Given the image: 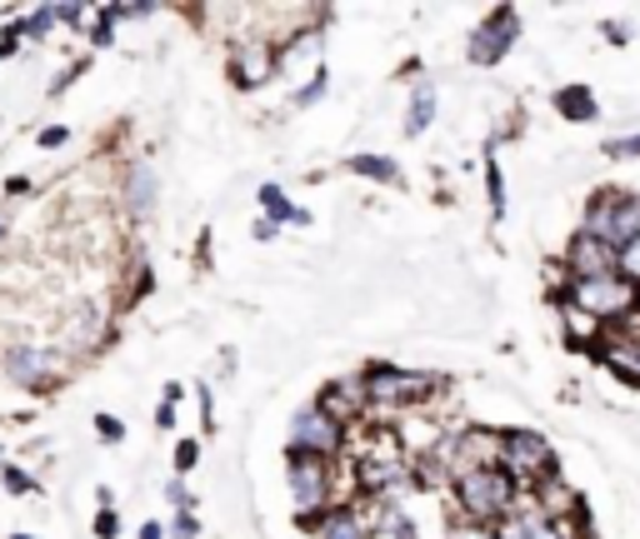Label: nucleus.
<instances>
[{
	"instance_id": "nucleus-1",
	"label": "nucleus",
	"mask_w": 640,
	"mask_h": 539,
	"mask_svg": "<svg viewBox=\"0 0 640 539\" xmlns=\"http://www.w3.org/2000/svg\"><path fill=\"white\" fill-rule=\"evenodd\" d=\"M451 495H456L460 515L476 519V525H500V519H510V515H516V505H521V485H516L500 464L466 470V475L451 485Z\"/></svg>"
},
{
	"instance_id": "nucleus-2",
	"label": "nucleus",
	"mask_w": 640,
	"mask_h": 539,
	"mask_svg": "<svg viewBox=\"0 0 640 539\" xmlns=\"http://www.w3.org/2000/svg\"><path fill=\"white\" fill-rule=\"evenodd\" d=\"M500 470L521 485V495H535V490H545L551 480H561L555 475V450L541 430H506L500 435Z\"/></svg>"
},
{
	"instance_id": "nucleus-3",
	"label": "nucleus",
	"mask_w": 640,
	"mask_h": 539,
	"mask_svg": "<svg viewBox=\"0 0 640 539\" xmlns=\"http://www.w3.org/2000/svg\"><path fill=\"white\" fill-rule=\"evenodd\" d=\"M561 295L571 305H581L590 320H600L606 330H620V324L636 320V300H640V290L626 280V275H600V280H565Z\"/></svg>"
},
{
	"instance_id": "nucleus-4",
	"label": "nucleus",
	"mask_w": 640,
	"mask_h": 539,
	"mask_svg": "<svg viewBox=\"0 0 640 539\" xmlns=\"http://www.w3.org/2000/svg\"><path fill=\"white\" fill-rule=\"evenodd\" d=\"M581 230L606 240L610 250H626L630 240H640V190H596Z\"/></svg>"
},
{
	"instance_id": "nucleus-5",
	"label": "nucleus",
	"mask_w": 640,
	"mask_h": 539,
	"mask_svg": "<svg viewBox=\"0 0 640 539\" xmlns=\"http://www.w3.org/2000/svg\"><path fill=\"white\" fill-rule=\"evenodd\" d=\"M366 395L370 405H386V410H415L441 389L435 375H415V370H395V365H370L366 375Z\"/></svg>"
},
{
	"instance_id": "nucleus-6",
	"label": "nucleus",
	"mask_w": 640,
	"mask_h": 539,
	"mask_svg": "<svg viewBox=\"0 0 640 539\" xmlns=\"http://www.w3.org/2000/svg\"><path fill=\"white\" fill-rule=\"evenodd\" d=\"M285 460H291V495L301 515L305 509H330V460L305 450H285Z\"/></svg>"
},
{
	"instance_id": "nucleus-7",
	"label": "nucleus",
	"mask_w": 640,
	"mask_h": 539,
	"mask_svg": "<svg viewBox=\"0 0 640 539\" xmlns=\"http://www.w3.org/2000/svg\"><path fill=\"white\" fill-rule=\"evenodd\" d=\"M600 275H620V250H610L596 235H571L565 245V280H600Z\"/></svg>"
},
{
	"instance_id": "nucleus-8",
	"label": "nucleus",
	"mask_w": 640,
	"mask_h": 539,
	"mask_svg": "<svg viewBox=\"0 0 640 539\" xmlns=\"http://www.w3.org/2000/svg\"><path fill=\"white\" fill-rule=\"evenodd\" d=\"M340 444H346V425H336L321 405H311V410L295 415L291 425V450H305V454H321V460H330V454H340Z\"/></svg>"
},
{
	"instance_id": "nucleus-9",
	"label": "nucleus",
	"mask_w": 640,
	"mask_h": 539,
	"mask_svg": "<svg viewBox=\"0 0 640 539\" xmlns=\"http://www.w3.org/2000/svg\"><path fill=\"white\" fill-rule=\"evenodd\" d=\"M516 35H521V15L510 11V6L490 11V21L476 25V35H470V61H476V65H500L510 55V45H516Z\"/></svg>"
},
{
	"instance_id": "nucleus-10",
	"label": "nucleus",
	"mask_w": 640,
	"mask_h": 539,
	"mask_svg": "<svg viewBox=\"0 0 640 539\" xmlns=\"http://www.w3.org/2000/svg\"><path fill=\"white\" fill-rule=\"evenodd\" d=\"M366 405H370L366 380H336V385L321 395V410H326L336 425H350L360 410H366Z\"/></svg>"
},
{
	"instance_id": "nucleus-11",
	"label": "nucleus",
	"mask_w": 640,
	"mask_h": 539,
	"mask_svg": "<svg viewBox=\"0 0 640 539\" xmlns=\"http://www.w3.org/2000/svg\"><path fill=\"white\" fill-rule=\"evenodd\" d=\"M555 310H561V324H565V340H571V345H586V350H600V340H606V324L600 320H590L586 310H581V305H571L565 300V295H555Z\"/></svg>"
},
{
	"instance_id": "nucleus-12",
	"label": "nucleus",
	"mask_w": 640,
	"mask_h": 539,
	"mask_svg": "<svg viewBox=\"0 0 640 539\" xmlns=\"http://www.w3.org/2000/svg\"><path fill=\"white\" fill-rule=\"evenodd\" d=\"M271 70H275V51H271V45H246V51L236 55V86H261Z\"/></svg>"
},
{
	"instance_id": "nucleus-13",
	"label": "nucleus",
	"mask_w": 640,
	"mask_h": 539,
	"mask_svg": "<svg viewBox=\"0 0 640 539\" xmlns=\"http://www.w3.org/2000/svg\"><path fill=\"white\" fill-rule=\"evenodd\" d=\"M321 539H370V519L360 515V509L340 505V509H330V519H326V529H321Z\"/></svg>"
},
{
	"instance_id": "nucleus-14",
	"label": "nucleus",
	"mask_w": 640,
	"mask_h": 539,
	"mask_svg": "<svg viewBox=\"0 0 640 539\" xmlns=\"http://www.w3.org/2000/svg\"><path fill=\"white\" fill-rule=\"evenodd\" d=\"M555 106L565 110V120H596V116H600L596 96H590L586 86H565L561 96H555Z\"/></svg>"
},
{
	"instance_id": "nucleus-15",
	"label": "nucleus",
	"mask_w": 640,
	"mask_h": 539,
	"mask_svg": "<svg viewBox=\"0 0 640 539\" xmlns=\"http://www.w3.org/2000/svg\"><path fill=\"white\" fill-rule=\"evenodd\" d=\"M350 170L366 175V180H380V185H395L401 180V170H395V161H386V155H350Z\"/></svg>"
},
{
	"instance_id": "nucleus-16",
	"label": "nucleus",
	"mask_w": 640,
	"mask_h": 539,
	"mask_svg": "<svg viewBox=\"0 0 640 539\" xmlns=\"http://www.w3.org/2000/svg\"><path fill=\"white\" fill-rule=\"evenodd\" d=\"M261 206H265V220H271V226H281V220H295V226H305V210H295L291 200H285L281 185H265V190H261Z\"/></svg>"
},
{
	"instance_id": "nucleus-17",
	"label": "nucleus",
	"mask_w": 640,
	"mask_h": 539,
	"mask_svg": "<svg viewBox=\"0 0 640 539\" xmlns=\"http://www.w3.org/2000/svg\"><path fill=\"white\" fill-rule=\"evenodd\" d=\"M435 120V90H431V80H421L415 86V100H411V120H405V135H421L425 125Z\"/></svg>"
},
{
	"instance_id": "nucleus-18",
	"label": "nucleus",
	"mask_w": 640,
	"mask_h": 539,
	"mask_svg": "<svg viewBox=\"0 0 640 539\" xmlns=\"http://www.w3.org/2000/svg\"><path fill=\"white\" fill-rule=\"evenodd\" d=\"M6 370H11L15 380H41L45 370H51V360L35 355V350H11V355H6Z\"/></svg>"
},
{
	"instance_id": "nucleus-19",
	"label": "nucleus",
	"mask_w": 640,
	"mask_h": 539,
	"mask_svg": "<svg viewBox=\"0 0 640 539\" xmlns=\"http://www.w3.org/2000/svg\"><path fill=\"white\" fill-rule=\"evenodd\" d=\"M606 155L610 161H640V135H616V141H606Z\"/></svg>"
},
{
	"instance_id": "nucleus-20",
	"label": "nucleus",
	"mask_w": 640,
	"mask_h": 539,
	"mask_svg": "<svg viewBox=\"0 0 640 539\" xmlns=\"http://www.w3.org/2000/svg\"><path fill=\"white\" fill-rule=\"evenodd\" d=\"M620 275H626V280L640 290V240H630V245L620 250Z\"/></svg>"
},
{
	"instance_id": "nucleus-21",
	"label": "nucleus",
	"mask_w": 640,
	"mask_h": 539,
	"mask_svg": "<svg viewBox=\"0 0 640 539\" xmlns=\"http://www.w3.org/2000/svg\"><path fill=\"white\" fill-rule=\"evenodd\" d=\"M0 480H6V490H11V495H31V490H35V480L25 475V470H15V464H6V470H0Z\"/></svg>"
},
{
	"instance_id": "nucleus-22",
	"label": "nucleus",
	"mask_w": 640,
	"mask_h": 539,
	"mask_svg": "<svg viewBox=\"0 0 640 539\" xmlns=\"http://www.w3.org/2000/svg\"><path fill=\"white\" fill-rule=\"evenodd\" d=\"M451 539H496V525H476V519H460V525H451Z\"/></svg>"
},
{
	"instance_id": "nucleus-23",
	"label": "nucleus",
	"mask_w": 640,
	"mask_h": 539,
	"mask_svg": "<svg viewBox=\"0 0 640 539\" xmlns=\"http://www.w3.org/2000/svg\"><path fill=\"white\" fill-rule=\"evenodd\" d=\"M326 86H330V80H326V65H321V70L311 76V86H305L301 96H295V106H315V100L326 96Z\"/></svg>"
},
{
	"instance_id": "nucleus-24",
	"label": "nucleus",
	"mask_w": 640,
	"mask_h": 539,
	"mask_svg": "<svg viewBox=\"0 0 640 539\" xmlns=\"http://www.w3.org/2000/svg\"><path fill=\"white\" fill-rule=\"evenodd\" d=\"M196 460H200V444L196 440H181V444H175V470H181V475H185V470H196Z\"/></svg>"
},
{
	"instance_id": "nucleus-25",
	"label": "nucleus",
	"mask_w": 640,
	"mask_h": 539,
	"mask_svg": "<svg viewBox=\"0 0 640 539\" xmlns=\"http://www.w3.org/2000/svg\"><path fill=\"white\" fill-rule=\"evenodd\" d=\"M96 430H100V440H106V444L126 440V425H120L116 415H96Z\"/></svg>"
},
{
	"instance_id": "nucleus-26",
	"label": "nucleus",
	"mask_w": 640,
	"mask_h": 539,
	"mask_svg": "<svg viewBox=\"0 0 640 539\" xmlns=\"http://www.w3.org/2000/svg\"><path fill=\"white\" fill-rule=\"evenodd\" d=\"M51 21H55V11H35V15H31V21H25V25H21V31H25V35H31V41H41V35H45V31H51Z\"/></svg>"
},
{
	"instance_id": "nucleus-27",
	"label": "nucleus",
	"mask_w": 640,
	"mask_h": 539,
	"mask_svg": "<svg viewBox=\"0 0 640 539\" xmlns=\"http://www.w3.org/2000/svg\"><path fill=\"white\" fill-rule=\"evenodd\" d=\"M96 535H100V539H116V535H120L116 509H100V515H96Z\"/></svg>"
},
{
	"instance_id": "nucleus-28",
	"label": "nucleus",
	"mask_w": 640,
	"mask_h": 539,
	"mask_svg": "<svg viewBox=\"0 0 640 539\" xmlns=\"http://www.w3.org/2000/svg\"><path fill=\"white\" fill-rule=\"evenodd\" d=\"M486 180H490V206L506 210V185H500V170H496V165H486Z\"/></svg>"
},
{
	"instance_id": "nucleus-29",
	"label": "nucleus",
	"mask_w": 640,
	"mask_h": 539,
	"mask_svg": "<svg viewBox=\"0 0 640 539\" xmlns=\"http://www.w3.org/2000/svg\"><path fill=\"white\" fill-rule=\"evenodd\" d=\"M21 25H6V31H0V61H6V55H11L15 51V45H21Z\"/></svg>"
},
{
	"instance_id": "nucleus-30",
	"label": "nucleus",
	"mask_w": 640,
	"mask_h": 539,
	"mask_svg": "<svg viewBox=\"0 0 640 539\" xmlns=\"http://www.w3.org/2000/svg\"><path fill=\"white\" fill-rule=\"evenodd\" d=\"M41 145H45V151L66 145V125H45V130H41Z\"/></svg>"
},
{
	"instance_id": "nucleus-31",
	"label": "nucleus",
	"mask_w": 640,
	"mask_h": 539,
	"mask_svg": "<svg viewBox=\"0 0 640 539\" xmlns=\"http://www.w3.org/2000/svg\"><path fill=\"white\" fill-rule=\"evenodd\" d=\"M55 21H66V25H80V21H86V11H80V6H55Z\"/></svg>"
},
{
	"instance_id": "nucleus-32",
	"label": "nucleus",
	"mask_w": 640,
	"mask_h": 539,
	"mask_svg": "<svg viewBox=\"0 0 640 539\" xmlns=\"http://www.w3.org/2000/svg\"><path fill=\"white\" fill-rule=\"evenodd\" d=\"M196 529H200L196 519H191V515H181V519H175V529H171V535H175V539H196Z\"/></svg>"
},
{
	"instance_id": "nucleus-33",
	"label": "nucleus",
	"mask_w": 640,
	"mask_h": 539,
	"mask_svg": "<svg viewBox=\"0 0 640 539\" xmlns=\"http://www.w3.org/2000/svg\"><path fill=\"white\" fill-rule=\"evenodd\" d=\"M90 41H96V45H110V41H116V25H110V21H100V25H96V35H90Z\"/></svg>"
},
{
	"instance_id": "nucleus-34",
	"label": "nucleus",
	"mask_w": 640,
	"mask_h": 539,
	"mask_svg": "<svg viewBox=\"0 0 640 539\" xmlns=\"http://www.w3.org/2000/svg\"><path fill=\"white\" fill-rule=\"evenodd\" d=\"M155 425H161V430H171V425H175V405H161V410H155Z\"/></svg>"
},
{
	"instance_id": "nucleus-35",
	"label": "nucleus",
	"mask_w": 640,
	"mask_h": 539,
	"mask_svg": "<svg viewBox=\"0 0 640 539\" xmlns=\"http://www.w3.org/2000/svg\"><path fill=\"white\" fill-rule=\"evenodd\" d=\"M141 539H165V529H161V519H151V525H141Z\"/></svg>"
},
{
	"instance_id": "nucleus-36",
	"label": "nucleus",
	"mask_w": 640,
	"mask_h": 539,
	"mask_svg": "<svg viewBox=\"0 0 640 539\" xmlns=\"http://www.w3.org/2000/svg\"><path fill=\"white\" fill-rule=\"evenodd\" d=\"M11 539H31V535H11Z\"/></svg>"
},
{
	"instance_id": "nucleus-37",
	"label": "nucleus",
	"mask_w": 640,
	"mask_h": 539,
	"mask_svg": "<svg viewBox=\"0 0 640 539\" xmlns=\"http://www.w3.org/2000/svg\"><path fill=\"white\" fill-rule=\"evenodd\" d=\"M636 320H640V300H636Z\"/></svg>"
}]
</instances>
